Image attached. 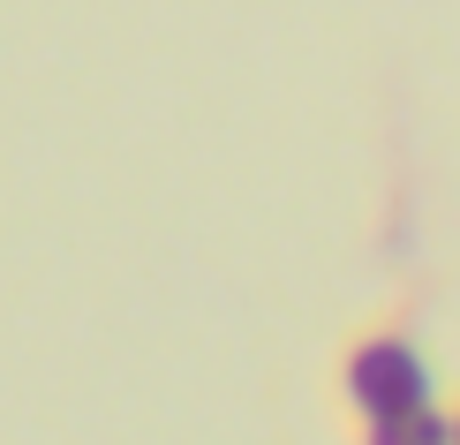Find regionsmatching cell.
I'll use <instances>...</instances> for the list:
<instances>
[{
  "label": "cell",
  "instance_id": "obj_1",
  "mask_svg": "<svg viewBox=\"0 0 460 445\" xmlns=\"http://www.w3.org/2000/svg\"><path fill=\"white\" fill-rule=\"evenodd\" d=\"M348 393H355L362 415H377V408L408 415V408H423V400H430V370H423V355H415L400 333H377V340L355 347V362H348Z\"/></svg>",
  "mask_w": 460,
  "mask_h": 445
},
{
  "label": "cell",
  "instance_id": "obj_2",
  "mask_svg": "<svg viewBox=\"0 0 460 445\" xmlns=\"http://www.w3.org/2000/svg\"><path fill=\"white\" fill-rule=\"evenodd\" d=\"M408 445H453V415L446 408H408Z\"/></svg>",
  "mask_w": 460,
  "mask_h": 445
},
{
  "label": "cell",
  "instance_id": "obj_3",
  "mask_svg": "<svg viewBox=\"0 0 460 445\" xmlns=\"http://www.w3.org/2000/svg\"><path fill=\"white\" fill-rule=\"evenodd\" d=\"M362 445H408V415L377 408V415H370V431H362Z\"/></svg>",
  "mask_w": 460,
  "mask_h": 445
},
{
  "label": "cell",
  "instance_id": "obj_4",
  "mask_svg": "<svg viewBox=\"0 0 460 445\" xmlns=\"http://www.w3.org/2000/svg\"><path fill=\"white\" fill-rule=\"evenodd\" d=\"M453 445H460V415H453Z\"/></svg>",
  "mask_w": 460,
  "mask_h": 445
}]
</instances>
